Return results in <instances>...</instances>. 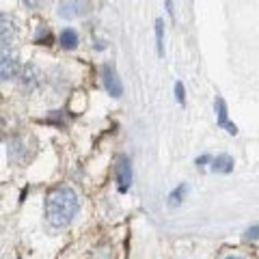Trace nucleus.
<instances>
[{"instance_id": "1", "label": "nucleus", "mask_w": 259, "mask_h": 259, "mask_svg": "<svg viewBox=\"0 0 259 259\" xmlns=\"http://www.w3.org/2000/svg\"><path fill=\"white\" fill-rule=\"evenodd\" d=\"M78 212V197L71 188H56L48 194L46 201V216L52 227H65L74 221Z\"/></svg>"}, {"instance_id": "2", "label": "nucleus", "mask_w": 259, "mask_h": 259, "mask_svg": "<svg viewBox=\"0 0 259 259\" xmlns=\"http://www.w3.org/2000/svg\"><path fill=\"white\" fill-rule=\"evenodd\" d=\"M102 76H104V87H106V91L112 97H121V95H123V84H121L117 71L112 69L110 65H106V67L102 69Z\"/></svg>"}, {"instance_id": "3", "label": "nucleus", "mask_w": 259, "mask_h": 259, "mask_svg": "<svg viewBox=\"0 0 259 259\" xmlns=\"http://www.w3.org/2000/svg\"><path fill=\"white\" fill-rule=\"evenodd\" d=\"M117 182H119V190L125 192L127 186L132 184V166H130V160L125 156L119 158V164H117Z\"/></svg>"}, {"instance_id": "4", "label": "nucleus", "mask_w": 259, "mask_h": 259, "mask_svg": "<svg viewBox=\"0 0 259 259\" xmlns=\"http://www.w3.org/2000/svg\"><path fill=\"white\" fill-rule=\"evenodd\" d=\"M15 69H18V61H15V56L11 52L3 50V63H0V76H3V80L15 78Z\"/></svg>"}, {"instance_id": "5", "label": "nucleus", "mask_w": 259, "mask_h": 259, "mask_svg": "<svg viewBox=\"0 0 259 259\" xmlns=\"http://www.w3.org/2000/svg\"><path fill=\"white\" fill-rule=\"evenodd\" d=\"M216 115H218V123H221L223 127H227V132L236 136L238 134V127L233 123H227V104L223 97H216Z\"/></svg>"}, {"instance_id": "6", "label": "nucleus", "mask_w": 259, "mask_h": 259, "mask_svg": "<svg viewBox=\"0 0 259 259\" xmlns=\"http://www.w3.org/2000/svg\"><path fill=\"white\" fill-rule=\"evenodd\" d=\"M84 11H87L84 3H61V7H59L61 18H76V15L84 13Z\"/></svg>"}, {"instance_id": "7", "label": "nucleus", "mask_w": 259, "mask_h": 259, "mask_svg": "<svg viewBox=\"0 0 259 259\" xmlns=\"http://www.w3.org/2000/svg\"><path fill=\"white\" fill-rule=\"evenodd\" d=\"M233 164H236V162H233L231 156H216L212 160V171H216V173H231Z\"/></svg>"}, {"instance_id": "8", "label": "nucleus", "mask_w": 259, "mask_h": 259, "mask_svg": "<svg viewBox=\"0 0 259 259\" xmlns=\"http://www.w3.org/2000/svg\"><path fill=\"white\" fill-rule=\"evenodd\" d=\"M59 44L65 48V50H71V48H76V46H78V32H76L74 28H65V30H61Z\"/></svg>"}, {"instance_id": "9", "label": "nucleus", "mask_w": 259, "mask_h": 259, "mask_svg": "<svg viewBox=\"0 0 259 259\" xmlns=\"http://www.w3.org/2000/svg\"><path fill=\"white\" fill-rule=\"evenodd\" d=\"M186 192H188V186H186V184H180V186H177V188L171 192V197H168V203H171V205L182 203V199L186 197Z\"/></svg>"}, {"instance_id": "10", "label": "nucleus", "mask_w": 259, "mask_h": 259, "mask_svg": "<svg viewBox=\"0 0 259 259\" xmlns=\"http://www.w3.org/2000/svg\"><path fill=\"white\" fill-rule=\"evenodd\" d=\"M11 32H13V22H11V18H7V15L3 13V48L9 46Z\"/></svg>"}, {"instance_id": "11", "label": "nucleus", "mask_w": 259, "mask_h": 259, "mask_svg": "<svg viewBox=\"0 0 259 259\" xmlns=\"http://www.w3.org/2000/svg\"><path fill=\"white\" fill-rule=\"evenodd\" d=\"M156 46H158V54H164V39H162V20H156Z\"/></svg>"}, {"instance_id": "12", "label": "nucleus", "mask_w": 259, "mask_h": 259, "mask_svg": "<svg viewBox=\"0 0 259 259\" xmlns=\"http://www.w3.org/2000/svg\"><path fill=\"white\" fill-rule=\"evenodd\" d=\"M244 238H246V240H259V225L248 227L246 233H244Z\"/></svg>"}, {"instance_id": "13", "label": "nucleus", "mask_w": 259, "mask_h": 259, "mask_svg": "<svg viewBox=\"0 0 259 259\" xmlns=\"http://www.w3.org/2000/svg\"><path fill=\"white\" fill-rule=\"evenodd\" d=\"M175 95H177V102L182 104H186V95H184V87H182V82H175Z\"/></svg>"}, {"instance_id": "14", "label": "nucleus", "mask_w": 259, "mask_h": 259, "mask_svg": "<svg viewBox=\"0 0 259 259\" xmlns=\"http://www.w3.org/2000/svg\"><path fill=\"white\" fill-rule=\"evenodd\" d=\"M207 160H209V156H201V158H197V166H203Z\"/></svg>"}, {"instance_id": "15", "label": "nucleus", "mask_w": 259, "mask_h": 259, "mask_svg": "<svg viewBox=\"0 0 259 259\" xmlns=\"http://www.w3.org/2000/svg\"><path fill=\"white\" fill-rule=\"evenodd\" d=\"M225 259H242V257H236V255H229V257H225Z\"/></svg>"}]
</instances>
